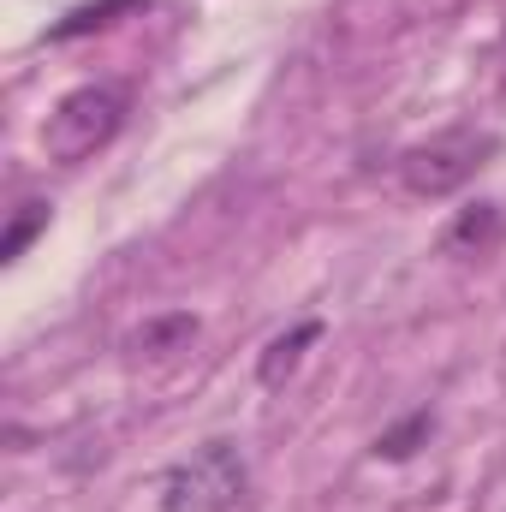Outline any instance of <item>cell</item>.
I'll return each instance as SVG.
<instances>
[{"label":"cell","instance_id":"6da1fadb","mask_svg":"<svg viewBox=\"0 0 506 512\" xmlns=\"http://www.w3.org/2000/svg\"><path fill=\"white\" fill-rule=\"evenodd\" d=\"M495 149H501L495 131H477V126L435 131L429 143H411V149L399 155V185H405L411 197H423V203L453 197V191H465V185L495 161Z\"/></svg>","mask_w":506,"mask_h":512},{"label":"cell","instance_id":"7a4b0ae2","mask_svg":"<svg viewBox=\"0 0 506 512\" xmlns=\"http://www.w3.org/2000/svg\"><path fill=\"white\" fill-rule=\"evenodd\" d=\"M120 126H126V90H114V84H78L42 120V155L60 161V167H78L96 149H108L120 137Z\"/></svg>","mask_w":506,"mask_h":512},{"label":"cell","instance_id":"3957f363","mask_svg":"<svg viewBox=\"0 0 506 512\" xmlns=\"http://www.w3.org/2000/svg\"><path fill=\"white\" fill-rule=\"evenodd\" d=\"M251 489V465L239 441H203L161 477V512H233Z\"/></svg>","mask_w":506,"mask_h":512},{"label":"cell","instance_id":"277c9868","mask_svg":"<svg viewBox=\"0 0 506 512\" xmlns=\"http://www.w3.org/2000/svg\"><path fill=\"white\" fill-rule=\"evenodd\" d=\"M197 334H203V322L191 310H161L126 334V364H173L197 346Z\"/></svg>","mask_w":506,"mask_h":512},{"label":"cell","instance_id":"5b68a950","mask_svg":"<svg viewBox=\"0 0 506 512\" xmlns=\"http://www.w3.org/2000/svg\"><path fill=\"white\" fill-rule=\"evenodd\" d=\"M501 239H506L501 203H471V209H459V221L447 227L441 251H447V256H489Z\"/></svg>","mask_w":506,"mask_h":512},{"label":"cell","instance_id":"8992f818","mask_svg":"<svg viewBox=\"0 0 506 512\" xmlns=\"http://www.w3.org/2000/svg\"><path fill=\"white\" fill-rule=\"evenodd\" d=\"M316 340H322V322H316V316H304V322H292L286 334H274V340L262 346V358H256V382L286 387V376H292L298 358H304V346H316Z\"/></svg>","mask_w":506,"mask_h":512},{"label":"cell","instance_id":"52a82bcc","mask_svg":"<svg viewBox=\"0 0 506 512\" xmlns=\"http://www.w3.org/2000/svg\"><path fill=\"white\" fill-rule=\"evenodd\" d=\"M137 6H143V0H90V6L66 12L60 24H48V42H78V36H90V30H108V24H120Z\"/></svg>","mask_w":506,"mask_h":512},{"label":"cell","instance_id":"ba28073f","mask_svg":"<svg viewBox=\"0 0 506 512\" xmlns=\"http://www.w3.org/2000/svg\"><path fill=\"white\" fill-rule=\"evenodd\" d=\"M429 435H435V411L423 405V411H411V417H399L393 429H381L376 435V459H387V465H399V459H411L417 447H429Z\"/></svg>","mask_w":506,"mask_h":512},{"label":"cell","instance_id":"9c48e42d","mask_svg":"<svg viewBox=\"0 0 506 512\" xmlns=\"http://www.w3.org/2000/svg\"><path fill=\"white\" fill-rule=\"evenodd\" d=\"M48 221H54V203H42V197L18 203L12 221H6V233H0V262H18V256L36 245V233H48Z\"/></svg>","mask_w":506,"mask_h":512},{"label":"cell","instance_id":"30bf717a","mask_svg":"<svg viewBox=\"0 0 506 512\" xmlns=\"http://www.w3.org/2000/svg\"><path fill=\"white\" fill-rule=\"evenodd\" d=\"M501 66H506V36H501ZM501 84H506V72H501Z\"/></svg>","mask_w":506,"mask_h":512}]
</instances>
